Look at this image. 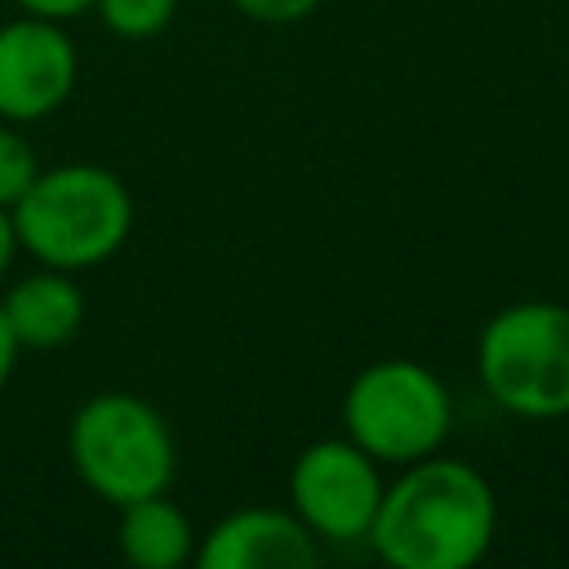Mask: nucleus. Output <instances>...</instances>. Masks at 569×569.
Listing matches in <instances>:
<instances>
[{
	"label": "nucleus",
	"instance_id": "obj_3",
	"mask_svg": "<svg viewBox=\"0 0 569 569\" xmlns=\"http://www.w3.org/2000/svg\"><path fill=\"white\" fill-rule=\"evenodd\" d=\"M67 453L76 476L111 507L164 493L178 471L169 422L129 391L89 396L71 413Z\"/></svg>",
	"mask_w": 569,
	"mask_h": 569
},
{
	"label": "nucleus",
	"instance_id": "obj_4",
	"mask_svg": "<svg viewBox=\"0 0 569 569\" xmlns=\"http://www.w3.org/2000/svg\"><path fill=\"white\" fill-rule=\"evenodd\" d=\"M485 391L520 418L569 413V307L511 302L485 320L476 342Z\"/></svg>",
	"mask_w": 569,
	"mask_h": 569
},
{
	"label": "nucleus",
	"instance_id": "obj_11",
	"mask_svg": "<svg viewBox=\"0 0 569 569\" xmlns=\"http://www.w3.org/2000/svg\"><path fill=\"white\" fill-rule=\"evenodd\" d=\"M93 9L107 31L124 36V40H151L169 27L178 0H93Z\"/></svg>",
	"mask_w": 569,
	"mask_h": 569
},
{
	"label": "nucleus",
	"instance_id": "obj_15",
	"mask_svg": "<svg viewBox=\"0 0 569 569\" xmlns=\"http://www.w3.org/2000/svg\"><path fill=\"white\" fill-rule=\"evenodd\" d=\"M13 253H18V231H13V218H9V209H0V276L9 271Z\"/></svg>",
	"mask_w": 569,
	"mask_h": 569
},
{
	"label": "nucleus",
	"instance_id": "obj_12",
	"mask_svg": "<svg viewBox=\"0 0 569 569\" xmlns=\"http://www.w3.org/2000/svg\"><path fill=\"white\" fill-rule=\"evenodd\" d=\"M40 164L31 156V147L9 129L0 124V209H13L22 200V191L36 182Z\"/></svg>",
	"mask_w": 569,
	"mask_h": 569
},
{
	"label": "nucleus",
	"instance_id": "obj_2",
	"mask_svg": "<svg viewBox=\"0 0 569 569\" xmlns=\"http://www.w3.org/2000/svg\"><path fill=\"white\" fill-rule=\"evenodd\" d=\"M18 244L58 271L107 262L133 227V200L124 182L102 164L40 169L22 200L9 209Z\"/></svg>",
	"mask_w": 569,
	"mask_h": 569
},
{
	"label": "nucleus",
	"instance_id": "obj_8",
	"mask_svg": "<svg viewBox=\"0 0 569 569\" xmlns=\"http://www.w3.org/2000/svg\"><path fill=\"white\" fill-rule=\"evenodd\" d=\"M196 560L204 569H311L320 547L293 511L240 507L204 533Z\"/></svg>",
	"mask_w": 569,
	"mask_h": 569
},
{
	"label": "nucleus",
	"instance_id": "obj_1",
	"mask_svg": "<svg viewBox=\"0 0 569 569\" xmlns=\"http://www.w3.org/2000/svg\"><path fill=\"white\" fill-rule=\"evenodd\" d=\"M498 529L489 480L462 458H418L373 511V551L396 569H467Z\"/></svg>",
	"mask_w": 569,
	"mask_h": 569
},
{
	"label": "nucleus",
	"instance_id": "obj_9",
	"mask_svg": "<svg viewBox=\"0 0 569 569\" xmlns=\"http://www.w3.org/2000/svg\"><path fill=\"white\" fill-rule=\"evenodd\" d=\"M0 311L9 320V333L18 347H31V351H53L62 342H71L84 325V293L80 284L58 271V267H44L27 280H18L4 298H0Z\"/></svg>",
	"mask_w": 569,
	"mask_h": 569
},
{
	"label": "nucleus",
	"instance_id": "obj_5",
	"mask_svg": "<svg viewBox=\"0 0 569 569\" xmlns=\"http://www.w3.org/2000/svg\"><path fill=\"white\" fill-rule=\"evenodd\" d=\"M449 418L453 405L445 382L405 356L365 365L342 396L347 440H356L373 462H418L436 453L449 436Z\"/></svg>",
	"mask_w": 569,
	"mask_h": 569
},
{
	"label": "nucleus",
	"instance_id": "obj_10",
	"mask_svg": "<svg viewBox=\"0 0 569 569\" xmlns=\"http://www.w3.org/2000/svg\"><path fill=\"white\" fill-rule=\"evenodd\" d=\"M116 547L138 569H178L191 560L196 538H191V520L182 516V507H173L164 493H151V498H133L120 507Z\"/></svg>",
	"mask_w": 569,
	"mask_h": 569
},
{
	"label": "nucleus",
	"instance_id": "obj_13",
	"mask_svg": "<svg viewBox=\"0 0 569 569\" xmlns=\"http://www.w3.org/2000/svg\"><path fill=\"white\" fill-rule=\"evenodd\" d=\"M244 18H253V22H271V27H284V22H298V18H307L320 0H231Z\"/></svg>",
	"mask_w": 569,
	"mask_h": 569
},
{
	"label": "nucleus",
	"instance_id": "obj_6",
	"mask_svg": "<svg viewBox=\"0 0 569 569\" xmlns=\"http://www.w3.org/2000/svg\"><path fill=\"white\" fill-rule=\"evenodd\" d=\"M378 502L382 476L356 440H316L289 467V507L316 538H369Z\"/></svg>",
	"mask_w": 569,
	"mask_h": 569
},
{
	"label": "nucleus",
	"instance_id": "obj_16",
	"mask_svg": "<svg viewBox=\"0 0 569 569\" xmlns=\"http://www.w3.org/2000/svg\"><path fill=\"white\" fill-rule=\"evenodd\" d=\"M13 360H18V342H13L9 320H4V311H0V387H4L9 373H13Z\"/></svg>",
	"mask_w": 569,
	"mask_h": 569
},
{
	"label": "nucleus",
	"instance_id": "obj_14",
	"mask_svg": "<svg viewBox=\"0 0 569 569\" xmlns=\"http://www.w3.org/2000/svg\"><path fill=\"white\" fill-rule=\"evenodd\" d=\"M22 13H36V18H53V22H67L84 9H93V0H18Z\"/></svg>",
	"mask_w": 569,
	"mask_h": 569
},
{
	"label": "nucleus",
	"instance_id": "obj_7",
	"mask_svg": "<svg viewBox=\"0 0 569 569\" xmlns=\"http://www.w3.org/2000/svg\"><path fill=\"white\" fill-rule=\"evenodd\" d=\"M76 84V44L53 18L22 13L0 27V120H44Z\"/></svg>",
	"mask_w": 569,
	"mask_h": 569
}]
</instances>
